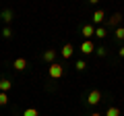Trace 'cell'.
Masks as SVG:
<instances>
[{
    "mask_svg": "<svg viewBox=\"0 0 124 116\" xmlns=\"http://www.w3.org/2000/svg\"><path fill=\"white\" fill-rule=\"evenodd\" d=\"M118 54H120V58H124V46H122V48L118 50Z\"/></svg>",
    "mask_w": 124,
    "mask_h": 116,
    "instance_id": "20",
    "label": "cell"
},
{
    "mask_svg": "<svg viewBox=\"0 0 124 116\" xmlns=\"http://www.w3.org/2000/svg\"><path fill=\"white\" fill-rule=\"evenodd\" d=\"M101 98H103V93L99 89H93V91H89V95H87V104L89 106H97L99 102H101Z\"/></svg>",
    "mask_w": 124,
    "mask_h": 116,
    "instance_id": "2",
    "label": "cell"
},
{
    "mask_svg": "<svg viewBox=\"0 0 124 116\" xmlns=\"http://www.w3.org/2000/svg\"><path fill=\"white\" fill-rule=\"evenodd\" d=\"M23 116H39V112H37V108H27L23 112Z\"/></svg>",
    "mask_w": 124,
    "mask_h": 116,
    "instance_id": "14",
    "label": "cell"
},
{
    "mask_svg": "<svg viewBox=\"0 0 124 116\" xmlns=\"http://www.w3.org/2000/svg\"><path fill=\"white\" fill-rule=\"evenodd\" d=\"M75 68H77V71H85V68H87V62H85V60H77Z\"/></svg>",
    "mask_w": 124,
    "mask_h": 116,
    "instance_id": "16",
    "label": "cell"
},
{
    "mask_svg": "<svg viewBox=\"0 0 124 116\" xmlns=\"http://www.w3.org/2000/svg\"><path fill=\"white\" fill-rule=\"evenodd\" d=\"M103 17H106V15H103V10H95V13H93V23H101Z\"/></svg>",
    "mask_w": 124,
    "mask_h": 116,
    "instance_id": "12",
    "label": "cell"
},
{
    "mask_svg": "<svg viewBox=\"0 0 124 116\" xmlns=\"http://www.w3.org/2000/svg\"><path fill=\"white\" fill-rule=\"evenodd\" d=\"M54 58H56V50H46V52H44V60H46V62L52 64Z\"/></svg>",
    "mask_w": 124,
    "mask_h": 116,
    "instance_id": "8",
    "label": "cell"
},
{
    "mask_svg": "<svg viewBox=\"0 0 124 116\" xmlns=\"http://www.w3.org/2000/svg\"><path fill=\"white\" fill-rule=\"evenodd\" d=\"M108 23H110L112 27H120V23H122V15H120V13H114L110 19H108Z\"/></svg>",
    "mask_w": 124,
    "mask_h": 116,
    "instance_id": "6",
    "label": "cell"
},
{
    "mask_svg": "<svg viewBox=\"0 0 124 116\" xmlns=\"http://www.w3.org/2000/svg\"><path fill=\"white\" fill-rule=\"evenodd\" d=\"M72 52H75V48H72V44H64L62 46V50H60V54H62V58H70L72 56Z\"/></svg>",
    "mask_w": 124,
    "mask_h": 116,
    "instance_id": "4",
    "label": "cell"
},
{
    "mask_svg": "<svg viewBox=\"0 0 124 116\" xmlns=\"http://www.w3.org/2000/svg\"><path fill=\"white\" fill-rule=\"evenodd\" d=\"M95 52H97V56H106V48H103V46L101 48H95Z\"/></svg>",
    "mask_w": 124,
    "mask_h": 116,
    "instance_id": "19",
    "label": "cell"
},
{
    "mask_svg": "<svg viewBox=\"0 0 124 116\" xmlns=\"http://www.w3.org/2000/svg\"><path fill=\"white\" fill-rule=\"evenodd\" d=\"M116 40H124V27H116Z\"/></svg>",
    "mask_w": 124,
    "mask_h": 116,
    "instance_id": "15",
    "label": "cell"
},
{
    "mask_svg": "<svg viewBox=\"0 0 124 116\" xmlns=\"http://www.w3.org/2000/svg\"><path fill=\"white\" fill-rule=\"evenodd\" d=\"M10 87H13V83H10L8 79H0V91H2V93H6Z\"/></svg>",
    "mask_w": 124,
    "mask_h": 116,
    "instance_id": "9",
    "label": "cell"
},
{
    "mask_svg": "<svg viewBox=\"0 0 124 116\" xmlns=\"http://www.w3.org/2000/svg\"><path fill=\"white\" fill-rule=\"evenodd\" d=\"M13 68H15V71H25V68H27V60H25V58H15Z\"/></svg>",
    "mask_w": 124,
    "mask_h": 116,
    "instance_id": "5",
    "label": "cell"
},
{
    "mask_svg": "<svg viewBox=\"0 0 124 116\" xmlns=\"http://www.w3.org/2000/svg\"><path fill=\"white\" fill-rule=\"evenodd\" d=\"M81 52H83V54H91V52H95V46H93V41H91V40H85L83 44H81Z\"/></svg>",
    "mask_w": 124,
    "mask_h": 116,
    "instance_id": "3",
    "label": "cell"
},
{
    "mask_svg": "<svg viewBox=\"0 0 124 116\" xmlns=\"http://www.w3.org/2000/svg\"><path fill=\"white\" fill-rule=\"evenodd\" d=\"M103 116H122V114H120V108H118V106H110Z\"/></svg>",
    "mask_w": 124,
    "mask_h": 116,
    "instance_id": "10",
    "label": "cell"
},
{
    "mask_svg": "<svg viewBox=\"0 0 124 116\" xmlns=\"http://www.w3.org/2000/svg\"><path fill=\"white\" fill-rule=\"evenodd\" d=\"M6 104H8V95L0 91V106H6Z\"/></svg>",
    "mask_w": 124,
    "mask_h": 116,
    "instance_id": "17",
    "label": "cell"
},
{
    "mask_svg": "<svg viewBox=\"0 0 124 116\" xmlns=\"http://www.w3.org/2000/svg\"><path fill=\"white\" fill-rule=\"evenodd\" d=\"M0 17H2V21H4V23H10V21H13V10L4 8V10H2V15H0Z\"/></svg>",
    "mask_w": 124,
    "mask_h": 116,
    "instance_id": "11",
    "label": "cell"
},
{
    "mask_svg": "<svg viewBox=\"0 0 124 116\" xmlns=\"http://www.w3.org/2000/svg\"><path fill=\"white\" fill-rule=\"evenodd\" d=\"M81 33H83V35H85V37L89 40V37H91L93 33H95V27H93V25H89V23H87V25H83V29H81Z\"/></svg>",
    "mask_w": 124,
    "mask_h": 116,
    "instance_id": "7",
    "label": "cell"
},
{
    "mask_svg": "<svg viewBox=\"0 0 124 116\" xmlns=\"http://www.w3.org/2000/svg\"><path fill=\"white\" fill-rule=\"evenodd\" d=\"M48 75L52 77V79H60V77L64 75V68H62V64L52 62V64H50V68H48Z\"/></svg>",
    "mask_w": 124,
    "mask_h": 116,
    "instance_id": "1",
    "label": "cell"
},
{
    "mask_svg": "<svg viewBox=\"0 0 124 116\" xmlns=\"http://www.w3.org/2000/svg\"><path fill=\"white\" fill-rule=\"evenodd\" d=\"M89 116H103V114H99V112H93V114H89Z\"/></svg>",
    "mask_w": 124,
    "mask_h": 116,
    "instance_id": "21",
    "label": "cell"
},
{
    "mask_svg": "<svg viewBox=\"0 0 124 116\" xmlns=\"http://www.w3.org/2000/svg\"><path fill=\"white\" fill-rule=\"evenodd\" d=\"M93 35H97L99 40H103V37L108 35V31H106V27H97V29H95V33H93Z\"/></svg>",
    "mask_w": 124,
    "mask_h": 116,
    "instance_id": "13",
    "label": "cell"
},
{
    "mask_svg": "<svg viewBox=\"0 0 124 116\" xmlns=\"http://www.w3.org/2000/svg\"><path fill=\"white\" fill-rule=\"evenodd\" d=\"M2 35H4V40H8V37L13 35V31H10V27H4V29H2Z\"/></svg>",
    "mask_w": 124,
    "mask_h": 116,
    "instance_id": "18",
    "label": "cell"
}]
</instances>
